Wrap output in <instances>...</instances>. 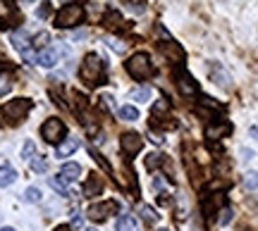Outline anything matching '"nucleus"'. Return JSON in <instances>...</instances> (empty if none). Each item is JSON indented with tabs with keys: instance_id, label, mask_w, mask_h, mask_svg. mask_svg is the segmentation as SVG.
I'll use <instances>...</instances> for the list:
<instances>
[{
	"instance_id": "nucleus-1",
	"label": "nucleus",
	"mask_w": 258,
	"mask_h": 231,
	"mask_svg": "<svg viewBox=\"0 0 258 231\" xmlns=\"http://www.w3.org/2000/svg\"><path fill=\"white\" fill-rule=\"evenodd\" d=\"M79 74H82V79H84L86 86H98V83H103V76H105V62L101 60V55L89 53V55L84 57Z\"/></svg>"
},
{
	"instance_id": "nucleus-2",
	"label": "nucleus",
	"mask_w": 258,
	"mask_h": 231,
	"mask_svg": "<svg viewBox=\"0 0 258 231\" xmlns=\"http://www.w3.org/2000/svg\"><path fill=\"white\" fill-rule=\"evenodd\" d=\"M127 72L132 79L137 81H144L153 74V65H151V57L146 53H134V55L127 60Z\"/></svg>"
},
{
	"instance_id": "nucleus-3",
	"label": "nucleus",
	"mask_w": 258,
	"mask_h": 231,
	"mask_svg": "<svg viewBox=\"0 0 258 231\" xmlns=\"http://www.w3.org/2000/svg\"><path fill=\"white\" fill-rule=\"evenodd\" d=\"M31 105H34V102L29 100V98H15V100H8L5 105H3V117H5L10 124H19V122L29 114Z\"/></svg>"
},
{
	"instance_id": "nucleus-4",
	"label": "nucleus",
	"mask_w": 258,
	"mask_h": 231,
	"mask_svg": "<svg viewBox=\"0 0 258 231\" xmlns=\"http://www.w3.org/2000/svg\"><path fill=\"white\" fill-rule=\"evenodd\" d=\"M82 19H84V8L72 3V5H64L55 15V24L60 29H72V27H77V24H82Z\"/></svg>"
},
{
	"instance_id": "nucleus-5",
	"label": "nucleus",
	"mask_w": 258,
	"mask_h": 231,
	"mask_svg": "<svg viewBox=\"0 0 258 231\" xmlns=\"http://www.w3.org/2000/svg\"><path fill=\"white\" fill-rule=\"evenodd\" d=\"M117 210H120V205L115 203V200H103V203L89 205L86 214H89V219H93V222H105L110 214H117Z\"/></svg>"
},
{
	"instance_id": "nucleus-6",
	"label": "nucleus",
	"mask_w": 258,
	"mask_h": 231,
	"mask_svg": "<svg viewBox=\"0 0 258 231\" xmlns=\"http://www.w3.org/2000/svg\"><path fill=\"white\" fill-rule=\"evenodd\" d=\"M64 124L55 117H50V120L43 122V127H41V136L48 141V143H60L64 139Z\"/></svg>"
},
{
	"instance_id": "nucleus-7",
	"label": "nucleus",
	"mask_w": 258,
	"mask_h": 231,
	"mask_svg": "<svg viewBox=\"0 0 258 231\" xmlns=\"http://www.w3.org/2000/svg\"><path fill=\"white\" fill-rule=\"evenodd\" d=\"M175 79H177V88H179V93H182L184 98H196V95L201 93L199 83L194 81V76L189 74V72L177 69V72H175Z\"/></svg>"
},
{
	"instance_id": "nucleus-8",
	"label": "nucleus",
	"mask_w": 258,
	"mask_h": 231,
	"mask_svg": "<svg viewBox=\"0 0 258 231\" xmlns=\"http://www.w3.org/2000/svg\"><path fill=\"white\" fill-rule=\"evenodd\" d=\"M120 146H122V153H124L127 157H132V155H137V153H141V148H144V139H141L139 134H134V131H129V134H122Z\"/></svg>"
},
{
	"instance_id": "nucleus-9",
	"label": "nucleus",
	"mask_w": 258,
	"mask_h": 231,
	"mask_svg": "<svg viewBox=\"0 0 258 231\" xmlns=\"http://www.w3.org/2000/svg\"><path fill=\"white\" fill-rule=\"evenodd\" d=\"M222 207H225V195H222V193L208 195V198L203 200V214H206L208 219H213V217L220 212Z\"/></svg>"
},
{
	"instance_id": "nucleus-10",
	"label": "nucleus",
	"mask_w": 258,
	"mask_h": 231,
	"mask_svg": "<svg viewBox=\"0 0 258 231\" xmlns=\"http://www.w3.org/2000/svg\"><path fill=\"white\" fill-rule=\"evenodd\" d=\"M57 50L55 48H43L41 53L36 55V65H41V67H46V69H53V67L57 65Z\"/></svg>"
},
{
	"instance_id": "nucleus-11",
	"label": "nucleus",
	"mask_w": 258,
	"mask_h": 231,
	"mask_svg": "<svg viewBox=\"0 0 258 231\" xmlns=\"http://www.w3.org/2000/svg\"><path fill=\"white\" fill-rule=\"evenodd\" d=\"M101 191H103V179L98 174H89L86 184H84V195L93 198V195H101Z\"/></svg>"
},
{
	"instance_id": "nucleus-12",
	"label": "nucleus",
	"mask_w": 258,
	"mask_h": 231,
	"mask_svg": "<svg viewBox=\"0 0 258 231\" xmlns=\"http://www.w3.org/2000/svg\"><path fill=\"white\" fill-rule=\"evenodd\" d=\"M208 74H211V79L215 83H220V86H230V74H227L218 62H211V65H208Z\"/></svg>"
},
{
	"instance_id": "nucleus-13",
	"label": "nucleus",
	"mask_w": 258,
	"mask_h": 231,
	"mask_svg": "<svg viewBox=\"0 0 258 231\" xmlns=\"http://www.w3.org/2000/svg\"><path fill=\"white\" fill-rule=\"evenodd\" d=\"M60 176H62L67 184H72V181H77L82 176V167L77 165V162H64L62 169H60Z\"/></svg>"
},
{
	"instance_id": "nucleus-14",
	"label": "nucleus",
	"mask_w": 258,
	"mask_h": 231,
	"mask_svg": "<svg viewBox=\"0 0 258 231\" xmlns=\"http://www.w3.org/2000/svg\"><path fill=\"white\" fill-rule=\"evenodd\" d=\"M17 181V169L12 165H0V188H8Z\"/></svg>"
},
{
	"instance_id": "nucleus-15",
	"label": "nucleus",
	"mask_w": 258,
	"mask_h": 231,
	"mask_svg": "<svg viewBox=\"0 0 258 231\" xmlns=\"http://www.w3.org/2000/svg\"><path fill=\"white\" fill-rule=\"evenodd\" d=\"M160 50H163V55L170 57L172 62H182V60H184V50L177 46V43H172V41H170V43H163Z\"/></svg>"
},
{
	"instance_id": "nucleus-16",
	"label": "nucleus",
	"mask_w": 258,
	"mask_h": 231,
	"mask_svg": "<svg viewBox=\"0 0 258 231\" xmlns=\"http://www.w3.org/2000/svg\"><path fill=\"white\" fill-rule=\"evenodd\" d=\"M79 148V139H64L62 143H57V148H55V155L57 157H70L74 153V150Z\"/></svg>"
},
{
	"instance_id": "nucleus-17",
	"label": "nucleus",
	"mask_w": 258,
	"mask_h": 231,
	"mask_svg": "<svg viewBox=\"0 0 258 231\" xmlns=\"http://www.w3.org/2000/svg\"><path fill=\"white\" fill-rule=\"evenodd\" d=\"M230 131H232L230 124H222V122H218V124H211V127L206 129V139L218 141V139H222L225 134H230Z\"/></svg>"
},
{
	"instance_id": "nucleus-18",
	"label": "nucleus",
	"mask_w": 258,
	"mask_h": 231,
	"mask_svg": "<svg viewBox=\"0 0 258 231\" xmlns=\"http://www.w3.org/2000/svg\"><path fill=\"white\" fill-rule=\"evenodd\" d=\"M115 229L117 231H139V226H137V219H134L132 214H122L120 219H117V224H115Z\"/></svg>"
},
{
	"instance_id": "nucleus-19",
	"label": "nucleus",
	"mask_w": 258,
	"mask_h": 231,
	"mask_svg": "<svg viewBox=\"0 0 258 231\" xmlns=\"http://www.w3.org/2000/svg\"><path fill=\"white\" fill-rule=\"evenodd\" d=\"M48 184H50V188H55L60 195H72L70 193V186H67V181H64L62 176H50Z\"/></svg>"
},
{
	"instance_id": "nucleus-20",
	"label": "nucleus",
	"mask_w": 258,
	"mask_h": 231,
	"mask_svg": "<svg viewBox=\"0 0 258 231\" xmlns=\"http://www.w3.org/2000/svg\"><path fill=\"white\" fill-rule=\"evenodd\" d=\"M117 114H120L122 122H137L139 120V110L134 105H122L120 110H117Z\"/></svg>"
},
{
	"instance_id": "nucleus-21",
	"label": "nucleus",
	"mask_w": 258,
	"mask_h": 231,
	"mask_svg": "<svg viewBox=\"0 0 258 231\" xmlns=\"http://www.w3.org/2000/svg\"><path fill=\"white\" fill-rule=\"evenodd\" d=\"M160 165H165V157L160 155V153H148L146 155V169L148 172H156Z\"/></svg>"
},
{
	"instance_id": "nucleus-22",
	"label": "nucleus",
	"mask_w": 258,
	"mask_h": 231,
	"mask_svg": "<svg viewBox=\"0 0 258 231\" xmlns=\"http://www.w3.org/2000/svg\"><path fill=\"white\" fill-rule=\"evenodd\" d=\"M139 214H141V219H144L146 224H156L158 222V214L151 205H141V207H139Z\"/></svg>"
},
{
	"instance_id": "nucleus-23",
	"label": "nucleus",
	"mask_w": 258,
	"mask_h": 231,
	"mask_svg": "<svg viewBox=\"0 0 258 231\" xmlns=\"http://www.w3.org/2000/svg\"><path fill=\"white\" fill-rule=\"evenodd\" d=\"M103 22H105V27H108V29H112V31H117V29L122 27V15H120V12H108Z\"/></svg>"
},
{
	"instance_id": "nucleus-24",
	"label": "nucleus",
	"mask_w": 258,
	"mask_h": 231,
	"mask_svg": "<svg viewBox=\"0 0 258 231\" xmlns=\"http://www.w3.org/2000/svg\"><path fill=\"white\" fill-rule=\"evenodd\" d=\"M29 43H31V41L27 38V34H12V46L17 48L19 53H24L29 48Z\"/></svg>"
},
{
	"instance_id": "nucleus-25",
	"label": "nucleus",
	"mask_w": 258,
	"mask_h": 231,
	"mask_svg": "<svg viewBox=\"0 0 258 231\" xmlns=\"http://www.w3.org/2000/svg\"><path fill=\"white\" fill-rule=\"evenodd\" d=\"M24 200H27V203H41V200H43V195H41V191H38L36 186H29L27 191H24Z\"/></svg>"
},
{
	"instance_id": "nucleus-26",
	"label": "nucleus",
	"mask_w": 258,
	"mask_h": 231,
	"mask_svg": "<svg viewBox=\"0 0 258 231\" xmlns=\"http://www.w3.org/2000/svg\"><path fill=\"white\" fill-rule=\"evenodd\" d=\"M29 162H31V169H34V172H38V174H43V172L48 169L46 157H41V155H34L31 160H29Z\"/></svg>"
},
{
	"instance_id": "nucleus-27",
	"label": "nucleus",
	"mask_w": 258,
	"mask_h": 231,
	"mask_svg": "<svg viewBox=\"0 0 258 231\" xmlns=\"http://www.w3.org/2000/svg\"><path fill=\"white\" fill-rule=\"evenodd\" d=\"M165 112H170V102H167V98L156 100V105H153V120H158V117L165 114Z\"/></svg>"
},
{
	"instance_id": "nucleus-28",
	"label": "nucleus",
	"mask_w": 258,
	"mask_h": 231,
	"mask_svg": "<svg viewBox=\"0 0 258 231\" xmlns=\"http://www.w3.org/2000/svg\"><path fill=\"white\" fill-rule=\"evenodd\" d=\"M15 15V5L12 0H0V19H8Z\"/></svg>"
},
{
	"instance_id": "nucleus-29",
	"label": "nucleus",
	"mask_w": 258,
	"mask_h": 231,
	"mask_svg": "<svg viewBox=\"0 0 258 231\" xmlns=\"http://www.w3.org/2000/svg\"><path fill=\"white\" fill-rule=\"evenodd\" d=\"M48 41H50L48 31H41V34H36V36L31 38V46H36V48H41V50H43V48H48V46H46Z\"/></svg>"
},
{
	"instance_id": "nucleus-30",
	"label": "nucleus",
	"mask_w": 258,
	"mask_h": 231,
	"mask_svg": "<svg viewBox=\"0 0 258 231\" xmlns=\"http://www.w3.org/2000/svg\"><path fill=\"white\" fill-rule=\"evenodd\" d=\"M132 98H134V100L146 102L148 98H151V86H141V88H137V91H132Z\"/></svg>"
},
{
	"instance_id": "nucleus-31",
	"label": "nucleus",
	"mask_w": 258,
	"mask_h": 231,
	"mask_svg": "<svg viewBox=\"0 0 258 231\" xmlns=\"http://www.w3.org/2000/svg\"><path fill=\"white\" fill-rule=\"evenodd\" d=\"M244 186L249 191H258V172H249V174L244 176Z\"/></svg>"
},
{
	"instance_id": "nucleus-32",
	"label": "nucleus",
	"mask_w": 258,
	"mask_h": 231,
	"mask_svg": "<svg viewBox=\"0 0 258 231\" xmlns=\"http://www.w3.org/2000/svg\"><path fill=\"white\" fill-rule=\"evenodd\" d=\"M34 155H36V146H34V141H27L22 146V160H31Z\"/></svg>"
},
{
	"instance_id": "nucleus-33",
	"label": "nucleus",
	"mask_w": 258,
	"mask_h": 231,
	"mask_svg": "<svg viewBox=\"0 0 258 231\" xmlns=\"http://www.w3.org/2000/svg\"><path fill=\"white\" fill-rule=\"evenodd\" d=\"M12 91V76L10 74H0V95Z\"/></svg>"
},
{
	"instance_id": "nucleus-34",
	"label": "nucleus",
	"mask_w": 258,
	"mask_h": 231,
	"mask_svg": "<svg viewBox=\"0 0 258 231\" xmlns=\"http://www.w3.org/2000/svg\"><path fill=\"white\" fill-rule=\"evenodd\" d=\"M218 214H220V224H222V226L232 222V210H230V207H222Z\"/></svg>"
},
{
	"instance_id": "nucleus-35",
	"label": "nucleus",
	"mask_w": 258,
	"mask_h": 231,
	"mask_svg": "<svg viewBox=\"0 0 258 231\" xmlns=\"http://www.w3.org/2000/svg\"><path fill=\"white\" fill-rule=\"evenodd\" d=\"M48 15H50V3H43V5L36 10V17L38 19H46Z\"/></svg>"
},
{
	"instance_id": "nucleus-36",
	"label": "nucleus",
	"mask_w": 258,
	"mask_h": 231,
	"mask_svg": "<svg viewBox=\"0 0 258 231\" xmlns=\"http://www.w3.org/2000/svg\"><path fill=\"white\" fill-rule=\"evenodd\" d=\"M108 46H110L115 53H124V46H122L120 41H115V38H110V41H108Z\"/></svg>"
},
{
	"instance_id": "nucleus-37",
	"label": "nucleus",
	"mask_w": 258,
	"mask_h": 231,
	"mask_svg": "<svg viewBox=\"0 0 258 231\" xmlns=\"http://www.w3.org/2000/svg\"><path fill=\"white\" fill-rule=\"evenodd\" d=\"M82 222H84V219H82V214H79V212H74V217H72V226H74V229H79V226H82Z\"/></svg>"
},
{
	"instance_id": "nucleus-38",
	"label": "nucleus",
	"mask_w": 258,
	"mask_h": 231,
	"mask_svg": "<svg viewBox=\"0 0 258 231\" xmlns=\"http://www.w3.org/2000/svg\"><path fill=\"white\" fill-rule=\"evenodd\" d=\"M101 100H103V105H105L108 110H112V105H115V102H112V95H103Z\"/></svg>"
},
{
	"instance_id": "nucleus-39",
	"label": "nucleus",
	"mask_w": 258,
	"mask_h": 231,
	"mask_svg": "<svg viewBox=\"0 0 258 231\" xmlns=\"http://www.w3.org/2000/svg\"><path fill=\"white\" fill-rule=\"evenodd\" d=\"M249 134H251V139H256V141H258V127H251Z\"/></svg>"
},
{
	"instance_id": "nucleus-40",
	"label": "nucleus",
	"mask_w": 258,
	"mask_h": 231,
	"mask_svg": "<svg viewBox=\"0 0 258 231\" xmlns=\"http://www.w3.org/2000/svg\"><path fill=\"white\" fill-rule=\"evenodd\" d=\"M241 155H244V160H251V157H253V153H251V150H246V148H244V150H241Z\"/></svg>"
},
{
	"instance_id": "nucleus-41",
	"label": "nucleus",
	"mask_w": 258,
	"mask_h": 231,
	"mask_svg": "<svg viewBox=\"0 0 258 231\" xmlns=\"http://www.w3.org/2000/svg\"><path fill=\"white\" fill-rule=\"evenodd\" d=\"M55 231H72V229H70V226H57Z\"/></svg>"
},
{
	"instance_id": "nucleus-42",
	"label": "nucleus",
	"mask_w": 258,
	"mask_h": 231,
	"mask_svg": "<svg viewBox=\"0 0 258 231\" xmlns=\"http://www.w3.org/2000/svg\"><path fill=\"white\" fill-rule=\"evenodd\" d=\"M0 231H17V229H12V226H3Z\"/></svg>"
},
{
	"instance_id": "nucleus-43",
	"label": "nucleus",
	"mask_w": 258,
	"mask_h": 231,
	"mask_svg": "<svg viewBox=\"0 0 258 231\" xmlns=\"http://www.w3.org/2000/svg\"><path fill=\"white\" fill-rule=\"evenodd\" d=\"M86 231H98V229H86Z\"/></svg>"
},
{
	"instance_id": "nucleus-44",
	"label": "nucleus",
	"mask_w": 258,
	"mask_h": 231,
	"mask_svg": "<svg viewBox=\"0 0 258 231\" xmlns=\"http://www.w3.org/2000/svg\"><path fill=\"white\" fill-rule=\"evenodd\" d=\"M60 3H70V0H60Z\"/></svg>"
},
{
	"instance_id": "nucleus-45",
	"label": "nucleus",
	"mask_w": 258,
	"mask_h": 231,
	"mask_svg": "<svg viewBox=\"0 0 258 231\" xmlns=\"http://www.w3.org/2000/svg\"><path fill=\"white\" fill-rule=\"evenodd\" d=\"M24 3H34V0H24Z\"/></svg>"
},
{
	"instance_id": "nucleus-46",
	"label": "nucleus",
	"mask_w": 258,
	"mask_h": 231,
	"mask_svg": "<svg viewBox=\"0 0 258 231\" xmlns=\"http://www.w3.org/2000/svg\"><path fill=\"white\" fill-rule=\"evenodd\" d=\"M160 231H167V229H160Z\"/></svg>"
}]
</instances>
